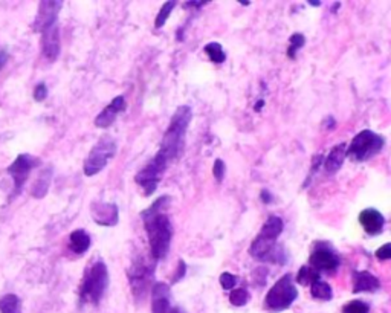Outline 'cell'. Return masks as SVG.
<instances>
[{"mask_svg":"<svg viewBox=\"0 0 391 313\" xmlns=\"http://www.w3.org/2000/svg\"><path fill=\"white\" fill-rule=\"evenodd\" d=\"M170 195H161L149 208L141 212L144 228L149 236L150 257L154 261H161L169 256L173 239V223L167 214L170 207Z\"/></svg>","mask_w":391,"mask_h":313,"instance_id":"1","label":"cell"},{"mask_svg":"<svg viewBox=\"0 0 391 313\" xmlns=\"http://www.w3.org/2000/svg\"><path fill=\"white\" fill-rule=\"evenodd\" d=\"M193 120V110L190 106H179L174 110L170 124L165 130L159 145V154L170 162L178 161L185 149V136Z\"/></svg>","mask_w":391,"mask_h":313,"instance_id":"2","label":"cell"},{"mask_svg":"<svg viewBox=\"0 0 391 313\" xmlns=\"http://www.w3.org/2000/svg\"><path fill=\"white\" fill-rule=\"evenodd\" d=\"M109 269L103 260H95L92 265L84 271L83 281L80 286V302L81 305L98 306L109 289Z\"/></svg>","mask_w":391,"mask_h":313,"instance_id":"3","label":"cell"},{"mask_svg":"<svg viewBox=\"0 0 391 313\" xmlns=\"http://www.w3.org/2000/svg\"><path fill=\"white\" fill-rule=\"evenodd\" d=\"M156 263L158 261H154L153 258L149 260L145 256L136 257L132 261V266L129 268V272H127V277H129L132 293L136 300L144 298L145 293L153 288Z\"/></svg>","mask_w":391,"mask_h":313,"instance_id":"4","label":"cell"},{"mask_svg":"<svg viewBox=\"0 0 391 313\" xmlns=\"http://www.w3.org/2000/svg\"><path fill=\"white\" fill-rule=\"evenodd\" d=\"M384 145L385 140L382 136L371 130H363L351 140L346 150V156H348V158L355 162H364L376 156L384 149Z\"/></svg>","mask_w":391,"mask_h":313,"instance_id":"5","label":"cell"},{"mask_svg":"<svg viewBox=\"0 0 391 313\" xmlns=\"http://www.w3.org/2000/svg\"><path fill=\"white\" fill-rule=\"evenodd\" d=\"M116 152H118V145H116V141L112 136H101L98 142L92 147L89 156H87L84 161L83 171L87 178H92V176L103 171L106 169V165L109 164V161L115 158Z\"/></svg>","mask_w":391,"mask_h":313,"instance_id":"6","label":"cell"},{"mask_svg":"<svg viewBox=\"0 0 391 313\" xmlns=\"http://www.w3.org/2000/svg\"><path fill=\"white\" fill-rule=\"evenodd\" d=\"M298 298V290L295 281L290 273L283 275L276 285H273L265 298V309L271 312H283L289 309L293 301Z\"/></svg>","mask_w":391,"mask_h":313,"instance_id":"7","label":"cell"},{"mask_svg":"<svg viewBox=\"0 0 391 313\" xmlns=\"http://www.w3.org/2000/svg\"><path fill=\"white\" fill-rule=\"evenodd\" d=\"M249 256L263 263H276V265L285 266L288 263V252L280 246L276 239H269L263 234L252 240L249 246Z\"/></svg>","mask_w":391,"mask_h":313,"instance_id":"8","label":"cell"},{"mask_svg":"<svg viewBox=\"0 0 391 313\" xmlns=\"http://www.w3.org/2000/svg\"><path fill=\"white\" fill-rule=\"evenodd\" d=\"M169 165L170 164L159 153H156L154 158L147 162L140 170V173L135 176V182L140 185L144 195H152L156 191L165 170L169 169Z\"/></svg>","mask_w":391,"mask_h":313,"instance_id":"9","label":"cell"},{"mask_svg":"<svg viewBox=\"0 0 391 313\" xmlns=\"http://www.w3.org/2000/svg\"><path fill=\"white\" fill-rule=\"evenodd\" d=\"M40 165V159L35 158V156L31 154H18L16 161L8 167V174L11 176V179L14 182V194L17 195L21 194L23 190V185L26 183L29 173H31L34 169H37Z\"/></svg>","mask_w":391,"mask_h":313,"instance_id":"10","label":"cell"},{"mask_svg":"<svg viewBox=\"0 0 391 313\" xmlns=\"http://www.w3.org/2000/svg\"><path fill=\"white\" fill-rule=\"evenodd\" d=\"M341 260L336 256V252L330 246H319L312 251L309 257V266L315 269L319 275L321 273H327V275H334V273L339 269Z\"/></svg>","mask_w":391,"mask_h":313,"instance_id":"11","label":"cell"},{"mask_svg":"<svg viewBox=\"0 0 391 313\" xmlns=\"http://www.w3.org/2000/svg\"><path fill=\"white\" fill-rule=\"evenodd\" d=\"M91 216L96 224L101 227H116L120 222L118 205L112 202H92Z\"/></svg>","mask_w":391,"mask_h":313,"instance_id":"12","label":"cell"},{"mask_svg":"<svg viewBox=\"0 0 391 313\" xmlns=\"http://www.w3.org/2000/svg\"><path fill=\"white\" fill-rule=\"evenodd\" d=\"M152 312L153 313H182L179 307L171 305V290L167 283H154L152 288Z\"/></svg>","mask_w":391,"mask_h":313,"instance_id":"13","label":"cell"},{"mask_svg":"<svg viewBox=\"0 0 391 313\" xmlns=\"http://www.w3.org/2000/svg\"><path fill=\"white\" fill-rule=\"evenodd\" d=\"M63 2H55V0H45V2H40V6H38V13L34 21V31L35 33H42L43 29L52 26L58 21V13L62 11Z\"/></svg>","mask_w":391,"mask_h":313,"instance_id":"14","label":"cell"},{"mask_svg":"<svg viewBox=\"0 0 391 313\" xmlns=\"http://www.w3.org/2000/svg\"><path fill=\"white\" fill-rule=\"evenodd\" d=\"M42 34V54L47 62H55L60 55V26L58 23L49 26L40 33Z\"/></svg>","mask_w":391,"mask_h":313,"instance_id":"15","label":"cell"},{"mask_svg":"<svg viewBox=\"0 0 391 313\" xmlns=\"http://www.w3.org/2000/svg\"><path fill=\"white\" fill-rule=\"evenodd\" d=\"M125 109H127L125 98L123 95L115 96L110 101V104H107L101 110V113H98V116L95 118V127H98V129H107V127H110L115 123V120L118 118V115L123 113Z\"/></svg>","mask_w":391,"mask_h":313,"instance_id":"16","label":"cell"},{"mask_svg":"<svg viewBox=\"0 0 391 313\" xmlns=\"http://www.w3.org/2000/svg\"><path fill=\"white\" fill-rule=\"evenodd\" d=\"M359 223H361V227H363V229L366 231V234L373 237L384 231L385 217L378 210L367 208L364 211H361Z\"/></svg>","mask_w":391,"mask_h":313,"instance_id":"17","label":"cell"},{"mask_svg":"<svg viewBox=\"0 0 391 313\" xmlns=\"http://www.w3.org/2000/svg\"><path fill=\"white\" fill-rule=\"evenodd\" d=\"M380 289V280L368 271L353 272V293L376 292Z\"/></svg>","mask_w":391,"mask_h":313,"instance_id":"18","label":"cell"},{"mask_svg":"<svg viewBox=\"0 0 391 313\" xmlns=\"http://www.w3.org/2000/svg\"><path fill=\"white\" fill-rule=\"evenodd\" d=\"M346 150H347V145L344 142L336 144L334 149L330 150L327 158L324 159V167L329 174H335L339 171L346 159Z\"/></svg>","mask_w":391,"mask_h":313,"instance_id":"19","label":"cell"},{"mask_svg":"<svg viewBox=\"0 0 391 313\" xmlns=\"http://www.w3.org/2000/svg\"><path fill=\"white\" fill-rule=\"evenodd\" d=\"M91 244H92V239L87 231L75 229L74 232H71L69 248L72 252L78 254V256H81V254H86L87 251H89Z\"/></svg>","mask_w":391,"mask_h":313,"instance_id":"20","label":"cell"},{"mask_svg":"<svg viewBox=\"0 0 391 313\" xmlns=\"http://www.w3.org/2000/svg\"><path fill=\"white\" fill-rule=\"evenodd\" d=\"M51 181H52V167H47L37 176V179L33 183V188H31L33 198L43 199L49 191V187H51Z\"/></svg>","mask_w":391,"mask_h":313,"instance_id":"21","label":"cell"},{"mask_svg":"<svg viewBox=\"0 0 391 313\" xmlns=\"http://www.w3.org/2000/svg\"><path fill=\"white\" fill-rule=\"evenodd\" d=\"M283 229H285V223H283V220L277 216H271L265 222V224H263V228L260 229V234H263V236H266L269 239L278 240Z\"/></svg>","mask_w":391,"mask_h":313,"instance_id":"22","label":"cell"},{"mask_svg":"<svg viewBox=\"0 0 391 313\" xmlns=\"http://www.w3.org/2000/svg\"><path fill=\"white\" fill-rule=\"evenodd\" d=\"M310 293L312 297L317 300H322V301H330L334 298V290H332L330 285L322 280H317L310 285Z\"/></svg>","mask_w":391,"mask_h":313,"instance_id":"23","label":"cell"},{"mask_svg":"<svg viewBox=\"0 0 391 313\" xmlns=\"http://www.w3.org/2000/svg\"><path fill=\"white\" fill-rule=\"evenodd\" d=\"M0 313H22V301L14 293L0 298Z\"/></svg>","mask_w":391,"mask_h":313,"instance_id":"24","label":"cell"},{"mask_svg":"<svg viewBox=\"0 0 391 313\" xmlns=\"http://www.w3.org/2000/svg\"><path fill=\"white\" fill-rule=\"evenodd\" d=\"M203 51L208 55V58L214 64H222V63H225V60H227V54H225L222 45L217 42L208 43L203 47Z\"/></svg>","mask_w":391,"mask_h":313,"instance_id":"25","label":"cell"},{"mask_svg":"<svg viewBox=\"0 0 391 313\" xmlns=\"http://www.w3.org/2000/svg\"><path fill=\"white\" fill-rule=\"evenodd\" d=\"M317 280H321V275L310 266H301L297 273V277H295V283H298V285H301V286H310L312 283Z\"/></svg>","mask_w":391,"mask_h":313,"instance_id":"26","label":"cell"},{"mask_svg":"<svg viewBox=\"0 0 391 313\" xmlns=\"http://www.w3.org/2000/svg\"><path fill=\"white\" fill-rule=\"evenodd\" d=\"M176 4H178V2H174V0H171V2H165L162 5V8L159 9L158 16H156V18H154V28L156 29H161L165 23H167L171 11L176 8Z\"/></svg>","mask_w":391,"mask_h":313,"instance_id":"27","label":"cell"},{"mask_svg":"<svg viewBox=\"0 0 391 313\" xmlns=\"http://www.w3.org/2000/svg\"><path fill=\"white\" fill-rule=\"evenodd\" d=\"M251 295L246 289L239 288V289H232L230 293V302L236 307H243L244 305H248Z\"/></svg>","mask_w":391,"mask_h":313,"instance_id":"28","label":"cell"},{"mask_svg":"<svg viewBox=\"0 0 391 313\" xmlns=\"http://www.w3.org/2000/svg\"><path fill=\"white\" fill-rule=\"evenodd\" d=\"M289 43H290V46L288 49V57L289 58H295L298 49H301L302 46L306 45V37L302 35V34H300V33H297V34L290 35Z\"/></svg>","mask_w":391,"mask_h":313,"instance_id":"29","label":"cell"},{"mask_svg":"<svg viewBox=\"0 0 391 313\" xmlns=\"http://www.w3.org/2000/svg\"><path fill=\"white\" fill-rule=\"evenodd\" d=\"M368 312H370L368 305H366V302L361 300L350 301L344 307H342V313H368Z\"/></svg>","mask_w":391,"mask_h":313,"instance_id":"30","label":"cell"},{"mask_svg":"<svg viewBox=\"0 0 391 313\" xmlns=\"http://www.w3.org/2000/svg\"><path fill=\"white\" fill-rule=\"evenodd\" d=\"M212 174H214V179H216L217 183L223 182L225 174H227V165H225V162L222 159H216V162H214Z\"/></svg>","mask_w":391,"mask_h":313,"instance_id":"31","label":"cell"},{"mask_svg":"<svg viewBox=\"0 0 391 313\" xmlns=\"http://www.w3.org/2000/svg\"><path fill=\"white\" fill-rule=\"evenodd\" d=\"M220 285L225 290H232L237 285V277L230 272H223L220 275Z\"/></svg>","mask_w":391,"mask_h":313,"instance_id":"32","label":"cell"},{"mask_svg":"<svg viewBox=\"0 0 391 313\" xmlns=\"http://www.w3.org/2000/svg\"><path fill=\"white\" fill-rule=\"evenodd\" d=\"M33 96H34V100L38 101V103L45 101L46 98H47V87H46V84H45V83H38V84L35 86Z\"/></svg>","mask_w":391,"mask_h":313,"instance_id":"33","label":"cell"},{"mask_svg":"<svg viewBox=\"0 0 391 313\" xmlns=\"http://www.w3.org/2000/svg\"><path fill=\"white\" fill-rule=\"evenodd\" d=\"M375 256H376L378 260H382V261L390 260V257H391V244H390V243H385L384 246H380V248L375 252Z\"/></svg>","mask_w":391,"mask_h":313,"instance_id":"34","label":"cell"},{"mask_svg":"<svg viewBox=\"0 0 391 313\" xmlns=\"http://www.w3.org/2000/svg\"><path fill=\"white\" fill-rule=\"evenodd\" d=\"M185 272H187V265H185L183 260H179L178 269H176L174 277L171 278V285H174V283H178L179 280H182L185 277Z\"/></svg>","mask_w":391,"mask_h":313,"instance_id":"35","label":"cell"},{"mask_svg":"<svg viewBox=\"0 0 391 313\" xmlns=\"http://www.w3.org/2000/svg\"><path fill=\"white\" fill-rule=\"evenodd\" d=\"M322 162H324V156H322V154H315V156H314V161H312V169H310L309 179L317 173V170H319V167H321V164H322Z\"/></svg>","mask_w":391,"mask_h":313,"instance_id":"36","label":"cell"},{"mask_svg":"<svg viewBox=\"0 0 391 313\" xmlns=\"http://www.w3.org/2000/svg\"><path fill=\"white\" fill-rule=\"evenodd\" d=\"M207 4H211L210 0H196V2L193 0V2H185L183 6H185V8H200V6L207 5Z\"/></svg>","mask_w":391,"mask_h":313,"instance_id":"37","label":"cell"},{"mask_svg":"<svg viewBox=\"0 0 391 313\" xmlns=\"http://www.w3.org/2000/svg\"><path fill=\"white\" fill-rule=\"evenodd\" d=\"M322 125H324L326 130H335L336 121H335L334 116H327V118L324 120V123H322Z\"/></svg>","mask_w":391,"mask_h":313,"instance_id":"38","label":"cell"},{"mask_svg":"<svg viewBox=\"0 0 391 313\" xmlns=\"http://www.w3.org/2000/svg\"><path fill=\"white\" fill-rule=\"evenodd\" d=\"M260 199L263 203H272L273 202V195L265 188V190H261L260 193Z\"/></svg>","mask_w":391,"mask_h":313,"instance_id":"39","label":"cell"},{"mask_svg":"<svg viewBox=\"0 0 391 313\" xmlns=\"http://www.w3.org/2000/svg\"><path fill=\"white\" fill-rule=\"evenodd\" d=\"M8 51H6V49H0V71H2L4 69V67H5V64H6V62H8Z\"/></svg>","mask_w":391,"mask_h":313,"instance_id":"40","label":"cell"},{"mask_svg":"<svg viewBox=\"0 0 391 313\" xmlns=\"http://www.w3.org/2000/svg\"><path fill=\"white\" fill-rule=\"evenodd\" d=\"M307 4H309L310 6H319V5H321L319 0H307Z\"/></svg>","mask_w":391,"mask_h":313,"instance_id":"41","label":"cell"},{"mask_svg":"<svg viewBox=\"0 0 391 313\" xmlns=\"http://www.w3.org/2000/svg\"><path fill=\"white\" fill-rule=\"evenodd\" d=\"M263 104H265V101H263V100H260V101H259V104H256V107H254V109H256V110L259 112V110L261 109V107H263Z\"/></svg>","mask_w":391,"mask_h":313,"instance_id":"42","label":"cell"},{"mask_svg":"<svg viewBox=\"0 0 391 313\" xmlns=\"http://www.w3.org/2000/svg\"><path fill=\"white\" fill-rule=\"evenodd\" d=\"M239 4H242V5H244V6H248L251 2H249V0H244V2H243V0H239Z\"/></svg>","mask_w":391,"mask_h":313,"instance_id":"43","label":"cell"}]
</instances>
